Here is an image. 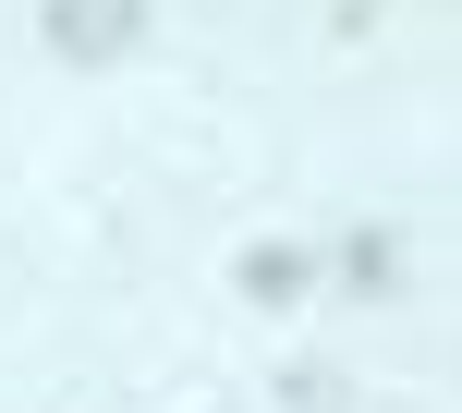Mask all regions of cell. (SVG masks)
<instances>
[{
	"instance_id": "obj_1",
	"label": "cell",
	"mask_w": 462,
	"mask_h": 413,
	"mask_svg": "<svg viewBox=\"0 0 462 413\" xmlns=\"http://www.w3.org/2000/svg\"><path fill=\"white\" fill-rule=\"evenodd\" d=\"M37 37L61 61H122L146 37V0H37Z\"/></svg>"
},
{
	"instance_id": "obj_3",
	"label": "cell",
	"mask_w": 462,
	"mask_h": 413,
	"mask_svg": "<svg viewBox=\"0 0 462 413\" xmlns=\"http://www.w3.org/2000/svg\"><path fill=\"white\" fill-rule=\"evenodd\" d=\"M341 280H353V292H390V280H402V243H390V231H353V243H341Z\"/></svg>"
},
{
	"instance_id": "obj_2",
	"label": "cell",
	"mask_w": 462,
	"mask_h": 413,
	"mask_svg": "<svg viewBox=\"0 0 462 413\" xmlns=\"http://www.w3.org/2000/svg\"><path fill=\"white\" fill-rule=\"evenodd\" d=\"M231 292H244L255 317H292V304L317 292V243H292V231H255V243L231 255Z\"/></svg>"
}]
</instances>
